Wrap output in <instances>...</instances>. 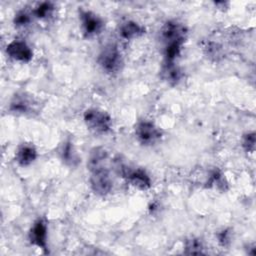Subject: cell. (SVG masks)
Masks as SVG:
<instances>
[{"label": "cell", "mask_w": 256, "mask_h": 256, "mask_svg": "<svg viewBox=\"0 0 256 256\" xmlns=\"http://www.w3.org/2000/svg\"><path fill=\"white\" fill-rule=\"evenodd\" d=\"M255 143H256V140H255V133L254 132L247 133L243 137L242 145H243L244 149L247 152H250V153L254 152V150H255Z\"/></svg>", "instance_id": "20"}, {"label": "cell", "mask_w": 256, "mask_h": 256, "mask_svg": "<svg viewBox=\"0 0 256 256\" xmlns=\"http://www.w3.org/2000/svg\"><path fill=\"white\" fill-rule=\"evenodd\" d=\"M135 135L138 141L145 145L157 142L161 138L160 129L150 121H141L135 126Z\"/></svg>", "instance_id": "4"}, {"label": "cell", "mask_w": 256, "mask_h": 256, "mask_svg": "<svg viewBox=\"0 0 256 256\" xmlns=\"http://www.w3.org/2000/svg\"><path fill=\"white\" fill-rule=\"evenodd\" d=\"M219 242L221 245L225 246L230 242V236H229V232L227 231H223L219 234Z\"/></svg>", "instance_id": "21"}, {"label": "cell", "mask_w": 256, "mask_h": 256, "mask_svg": "<svg viewBox=\"0 0 256 256\" xmlns=\"http://www.w3.org/2000/svg\"><path fill=\"white\" fill-rule=\"evenodd\" d=\"M119 173L134 187L140 190H147L151 187L149 175L142 169H130L126 166H119Z\"/></svg>", "instance_id": "5"}, {"label": "cell", "mask_w": 256, "mask_h": 256, "mask_svg": "<svg viewBox=\"0 0 256 256\" xmlns=\"http://www.w3.org/2000/svg\"><path fill=\"white\" fill-rule=\"evenodd\" d=\"M36 158H37L36 149L32 145H28V144H24L20 146L15 155L16 162L22 167L29 166L35 161Z\"/></svg>", "instance_id": "12"}, {"label": "cell", "mask_w": 256, "mask_h": 256, "mask_svg": "<svg viewBox=\"0 0 256 256\" xmlns=\"http://www.w3.org/2000/svg\"><path fill=\"white\" fill-rule=\"evenodd\" d=\"M6 51L12 59L20 62H29L33 57V52L30 47L21 40H14L9 43Z\"/></svg>", "instance_id": "8"}, {"label": "cell", "mask_w": 256, "mask_h": 256, "mask_svg": "<svg viewBox=\"0 0 256 256\" xmlns=\"http://www.w3.org/2000/svg\"><path fill=\"white\" fill-rule=\"evenodd\" d=\"M30 242L45 250L47 247V225L43 219H38L34 222L29 232Z\"/></svg>", "instance_id": "9"}, {"label": "cell", "mask_w": 256, "mask_h": 256, "mask_svg": "<svg viewBox=\"0 0 256 256\" xmlns=\"http://www.w3.org/2000/svg\"><path fill=\"white\" fill-rule=\"evenodd\" d=\"M144 33H145L144 27L134 21L123 22L119 27V35L126 40L139 38Z\"/></svg>", "instance_id": "11"}, {"label": "cell", "mask_w": 256, "mask_h": 256, "mask_svg": "<svg viewBox=\"0 0 256 256\" xmlns=\"http://www.w3.org/2000/svg\"><path fill=\"white\" fill-rule=\"evenodd\" d=\"M32 100L27 96H15L10 104V111L17 114H26L30 113L32 109Z\"/></svg>", "instance_id": "13"}, {"label": "cell", "mask_w": 256, "mask_h": 256, "mask_svg": "<svg viewBox=\"0 0 256 256\" xmlns=\"http://www.w3.org/2000/svg\"><path fill=\"white\" fill-rule=\"evenodd\" d=\"M84 122L88 129L97 134L107 133L112 127L110 115L99 109H88L84 113Z\"/></svg>", "instance_id": "2"}, {"label": "cell", "mask_w": 256, "mask_h": 256, "mask_svg": "<svg viewBox=\"0 0 256 256\" xmlns=\"http://www.w3.org/2000/svg\"><path fill=\"white\" fill-rule=\"evenodd\" d=\"M31 22V14L25 10H20L14 17V24L16 27H25Z\"/></svg>", "instance_id": "18"}, {"label": "cell", "mask_w": 256, "mask_h": 256, "mask_svg": "<svg viewBox=\"0 0 256 256\" xmlns=\"http://www.w3.org/2000/svg\"><path fill=\"white\" fill-rule=\"evenodd\" d=\"M62 159L65 161L66 164L68 165H75L78 162V156L76 152L74 151L73 145L70 142L65 143L62 149Z\"/></svg>", "instance_id": "17"}, {"label": "cell", "mask_w": 256, "mask_h": 256, "mask_svg": "<svg viewBox=\"0 0 256 256\" xmlns=\"http://www.w3.org/2000/svg\"><path fill=\"white\" fill-rule=\"evenodd\" d=\"M80 21H81L82 32L84 36L87 38H90L99 34L104 27V23L102 19L91 11L81 10Z\"/></svg>", "instance_id": "6"}, {"label": "cell", "mask_w": 256, "mask_h": 256, "mask_svg": "<svg viewBox=\"0 0 256 256\" xmlns=\"http://www.w3.org/2000/svg\"><path fill=\"white\" fill-rule=\"evenodd\" d=\"M206 184H207V187H216L217 189H221V190H224V191L227 188V182H226L225 178L217 170L213 171L210 174Z\"/></svg>", "instance_id": "16"}, {"label": "cell", "mask_w": 256, "mask_h": 256, "mask_svg": "<svg viewBox=\"0 0 256 256\" xmlns=\"http://www.w3.org/2000/svg\"><path fill=\"white\" fill-rule=\"evenodd\" d=\"M162 75L169 82H177L181 78V72L174 63H164Z\"/></svg>", "instance_id": "14"}, {"label": "cell", "mask_w": 256, "mask_h": 256, "mask_svg": "<svg viewBox=\"0 0 256 256\" xmlns=\"http://www.w3.org/2000/svg\"><path fill=\"white\" fill-rule=\"evenodd\" d=\"M107 160H108L107 151L102 147H95L90 151L88 161H87V167L89 171L99 169L102 167H107L106 166Z\"/></svg>", "instance_id": "10"}, {"label": "cell", "mask_w": 256, "mask_h": 256, "mask_svg": "<svg viewBox=\"0 0 256 256\" xmlns=\"http://www.w3.org/2000/svg\"><path fill=\"white\" fill-rule=\"evenodd\" d=\"M90 184L92 190L100 196L107 195L112 189V180L107 167L90 171Z\"/></svg>", "instance_id": "3"}, {"label": "cell", "mask_w": 256, "mask_h": 256, "mask_svg": "<svg viewBox=\"0 0 256 256\" xmlns=\"http://www.w3.org/2000/svg\"><path fill=\"white\" fill-rule=\"evenodd\" d=\"M161 36L165 44L173 42L184 43L186 38V29L178 22L168 21L161 30Z\"/></svg>", "instance_id": "7"}, {"label": "cell", "mask_w": 256, "mask_h": 256, "mask_svg": "<svg viewBox=\"0 0 256 256\" xmlns=\"http://www.w3.org/2000/svg\"><path fill=\"white\" fill-rule=\"evenodd\" d=\"M54 8L51 2H42L33 10V14L39 19H47L53 14Z\"/></svg>", "instance_id": "15"}, {"label": "cell", "mask_w": 256, "mask_h": 256, "mask_svg": "<svg viewBox=\"0 0 256 256\" xmlns=\"http://www.w3.org/2000/svg\"><path fill=\"white\" fill-rule=\"evenodd\" d=\"M97 62L109 74L118 73L123 67V58L115 44H107L100 51Z\"/></svg>", "instance_id": "1"}, {"label": "cell", "mask_w": 256, "mask_h": 256, "mask_svg": "<svg viewBox=\"0 0 256 256\" xmlns=\"http://www.w3.org/2000/svg\"><path fill=\"white\" fill-rule=\"evenodd\" d=\"M203 247L198 239H190L186 242L185 253L186 254H202Z\"/></svg>", "instance_id": "19"}]
</instances>
